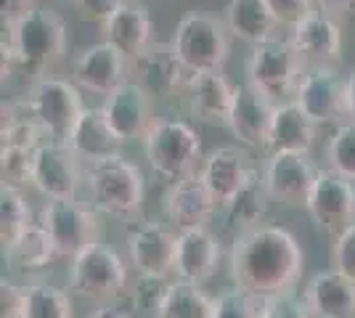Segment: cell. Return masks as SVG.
<instances>
[{
    "label": "cell",
    "mask_w": 355,
    "mask_h": 318,
    "mask_svg": "<svg viewBox=\"0 0 355 318\" xmlns=\"http://www.w3.org/2000/svg\"><path fill=\"white\" fill-rule=\"evenodd\" d=\"M331 268L355 284V223L347 226L331 244Z\"/></svg>",
    "instance_id": "obj_38"
},
{
    "label": "cell",
    "mask_w": 355,
    "mask_h": 318,
    "mask_svg": "<svg viewBox=\"0 0 355 318\" xmlns=\"http://www.w3.org/2000/svg\"><path fill=\"white\" fill-rule=\"evenodd\" d=\"M128 265L109 244H90L69 265V292L96 305H112L128 292Z\"/></svg>",
    "instance_id": "obj_5"
},
{
    "label": "cell",
    "mask_w": 355,
    "mask_h": 318,
    "mask_svg": "<svg viewBox=\"0 0 355 318\" xmlns=\"http://www.w3.org/2000/svg\"><path fill=\"white\" fill-rule=\"evenodd\" d=\"M302 300L315 318H355V284L334 268L313 273Z\"/></svg>",
    "instance_id": "obj_23"
},
{
    "label": "cell",
    "mask_w": 355,
    "mask_h": 318,
    "mask_svg": "<svg viewBox=\"0 0 355 318\" xmlns=\"http://www.w3.org/2000/svg\"><path fill=\"white\" fill-rule=\"evenodd\" d=\"M270 191L266 186V178L263 173L252 170L247 183L239 188V194L223 210H225V220L228 226H234L241 233V231H252L257 226H266L268 210H270Z\"/></svg>",
    "instance_id": "obj_29"
},
{
    "label": "cell",
    "mask_w": 355,
    "mask_h": 318,
    "mask_svg": "<svg viewBox=\"0 0 355 318\" xmlns=\"http://www.w3.org/2000/svg\"><path fill=\"white\" fill-rule=\"evenodd\" d=\"M234 93H236V85H231L223 72H196V75H189V82H186L189 109L193 117L205 122H228Z\"/></svg>",
    "instance_id": "obj_27"
},
{
    "label": "cell",
    "mask_w": 355,
    "mask_h": 318,
    "mask_svg": "<svg viewBox=\"0 0 355 318\" xmlns=\"http://www.w3.org/2000/svg\"><path fill=\"white\" fill-rule=\"evenodd\" d=\"M220 265V242L209 228H193L178 233L175 279L189 284H207Z\"/></svg>",
    "instance_id": "obj_21"
},
{
    "label": "cell",
    "mask_w": 355,
    "mask_h": 318,
    "mask_svg": "<svg viewBox=\"0 0 355 318\" xmlns=\"http://www.w3.org/2000/svg\"><path fill=\"white\" fill-rule=\"evenodd\" d=\"M32 154L35 152L14 149V146H3V149H0V173H3V183H8V186L30 183Z\"/></svg>",
    "instance_id": "obj_37"
},
{
    "label": "cell",
    "mask_w": 355,
    "mask_h": 318,
    "mask_svg": "<svg viewBox=\"0 0 355 318\" xmlns=\"http://www.w3.org/2000/svg\"><path fill=\"white\" fill-rule=\"evenodd\" d=\"M234 287L257 300L295 294L305 271V252L284 226H257L234 236L228 252Z\"/></svg>",
    "instance_id": "obj_1"
},
{
    "label": "cell",
    "mask_w": 355,
    "mask_h": 318,
    "mask_svg": "<svg viewBox=\"0 0 355 318\" xmlns=\"http://www.w3.org/2000/svg\"><path fill=\"white\" fill-rule=\"evenodd\" d=\"M318 173L321 170L313 165L311 154H268L263 167L273 202H282L286 207H305Z\"/></svg>",
    "instance_id": "obj_14"
},
{
    "label": "cell",
    "mask_w": 355,
    "mask_h": 318,
    "mask_svg": "<svg viewBox=\"0 0 355 318\" xmlns=\"http://www.w3.org/2000/svg\"><path fill=\"white\" fill-rule=\"evenodd\" d=\"M347 122H355V69L347 75Z\"/></svg>",
    "instance_id": "obj_46"
},
{
    "label": "cell",
    "mask_w": 355,
    "mask_h": 318,
    "mask_svg": "<svg viewBox=\"0 0 355 318\" xmlns=\"http://www.w3.org/2000/svg\"><path fill=\"white\" fill-rule=\"evenodd\" d=\"M128 67L130 61L125 59L114 46L109 43H96L88 46L72 64V82L77 88L96 96H112L119 85L128 82Z\"/></svg>",
    "instance_id": "obj_15"
},
{
    "label": "cell",
    "mask_w": 355,
    "mask_h": 318,
    "mask_svg": "<svg viewBox=\"0 0 355 318\" xmlns=\"http://www.w3.org/2000/svg\"><path fill=\"white\" fill-rule=\"evenodd\" d=\"M167 279H151V276H138L133 287V308L138 313H148V316H159L164 297H167Z\"/></svg>",
    "instance_id": "obj_36"
},
{
    "label": "cell",
    "mask_w": 355,
    "mask_h": 318,
    "mask_svg": "<svg viewBox=\"0 0 355 318\" xmlns=\"http://www.w3.org/2000/svg\"><path fill=\"white\" fill-rule=\"evenodd\" d=\"M24 313V289L11 279L0 281V318H21Z\"/></svg>",
    "instance_id": "obj_42"
},
{
    "label": "cell",
    "mask_w": 355,
    "mask_h": 318,
    "mask_svg": "<svg viewBox=\"0 0 355 318\" xmlns=\"http://www.w3.org/2000/svg\"><path fill=\"white\" fill-rule=\"evenodd\" d=\"M289 43L297 48L305 67H331L342 56L340 24L324 11H313L302 21H297Z\"/></svg>",
    "instance_id": "obj_19"
},
{
    "label": "cell",
    "mask_w": 355,
    "mask_h": 318,
    "mask_svg": "<svg viewBox=\"0 0 355 318\" xmlns=\"http://www.w3.org/2000/svg\"><path fill=\"white\" fill-rule=\"evenodd\" d=\"M67 51V24L51 8L35 6L14 27H3V75L21 69L43 77Z\"/></svg>",
    "instance_id": "obj_2"
},
{
    "label": "cell",
    "mask_w": 355,
    "mask_h": 318,
    "mask_svg": "<svg viewBox=\"0 0 355 318\" xmlns=\"http://www.w3.org/2000/svg\"><path fill=\"white\" fill-rule=\"evenodd\" d=\"M122 3H128V0H77L74 8H77L83 21H96V24L104 27L109 16L114 14Z\"/></svg>",
    "instance_id": "obj_41"
},
{
    "label": "cell",
    "mask_w": 355,
    "mask_h": 318,
    "mask_svg": "<svg viewBox=\"0 0 355 318\" xmlns=\"http://www.w3.org/2000/svg\"><path fill=\"white\" fill-rule=\"evenodd\" d=\"M30 183L48 202H72L80 186L85 183V173L80 170V157L67 143L45 141L32 154Z\"/></svg>",
    "instance_id": "obj_10"
},
{
    "label": "cell",
    "mask_w": 355,
    "mask_h": 318,
    "mask_svg": "<svg viewBox=\"0 0 355 318\" xmlns=\"http://www.w3.org/2000/svg\"><path fill=\"white\" fill-rule=\"evenodd\" d=\"M324 14H353L355 0H315Z\"/></svg>",
    "instance_id": "obj_44"
},
{
    "label": "cell",
    "mask_w": 355,
    "mask_h": 318,
    "mask_svg": "<svg viewBox=\"0 0 355 318\" xmlns=\"http://www.w3.org/2000/svg\"><path fill=\"white\" fill-rule=\"evenodd\" d=\"M215 297L189 281H173L157 318H212Z\"/></svg>",
    "instance_id": "obj_31"
},
{
    "label": "cell",
    "mask_w": 355,
    "mask_h": 318,
    "mask_svg": "<svg viewBox=\"0 0 355 318\" xmlns=\"http://www.w3.org/2000/svg\"><path fill=\"white\" fill-rule=\"evenodd\" d=\"M276 104L266 98L263 93H257L252 85H236L234 93V106L228 114V127L231 133L252 149H266L268 136H270V125H273Z\"/></svg>",
    "instance_id": "obj_20"
},
{
    "label": "cell",
    "mask_w": 355,
    "mask_h": 318,
    "mask_svg": "<svg viewBox=\"0 0 355 318\" xmlns=\"http://www.w3.org/2000/svg\"><path fill=\"white\" fill-rule=\"evenodd\" d=\"M130 72L151 98H167L189 82V72L178 59L173 43H151L138 59L130 61Z\"/></svg>",
    "instance_id": "obj_16"
},
{
    "label": "cell",
    "mask_w": 355,
    "mask_h": 318,
    "mask_svg": "<svg viewBox=\"0 0 355 318\" xmlns=\"http://www.w3.org/2000/svg\"><path fill=\"white\" fill-rule=\"evenodd\" d=\"M35 8V0H0V19L3 27H14L21 16H27Z\"/></svg>",
    "instance_id": "obj_43"
},
{
    "label": "cell",
    "mask_w": 355,
    "mask_h": 318,
    "mask_svg": "<svg viewBox=\"0 0 355 318\" xmlns=\"http://www.w3.org/2000/svg\"><path fill=\"white\" fill-rule=\"evenodd\" d=\"M329 170L355 183V122H342L326 143Z\"/></svg>",
    "instance_id": "obj_34"
},
{
    "label": "cell",
    "mask_w": 355,
    "mask_h": 318,
    "mask_svg": "<svg viewBox=\"0 0 355 318\" xmlns=\"http://www.w3.org/2000/svg\"><path fill=\"white\" fill-rule=\"evenodd\" d=\"M3 255H6V260L14 265L16 271L21 273H40L59 258L56 244H53V239L48 236V231L40 223H32L19 236V242L8 252H3Z\"/></svg>",
    "instance_id": "obj_30"
},
{
    "label": "cell",
    "mask_w": 355,
    "mask_h": 318,
    "mask_svg": "<svg viewBox=\"0 0 355 318\" xmlns=\"http://www.w3.org/2000/svg\"><path fill=\"white\" fill-rule=\"evenodd\" d=\"M295 101L315 125L347 117V77L334 67H311L295 91Z\"/></svg>",
    "instance_id": "obj_13"
},
{
    "label": "cell",
    "mask_w": 355,
    "mask_h": 318,
    "mask_svg": "<svg viewBox=\"0 0 355 318\" xmlns=\"http://www.w3.org/2000/svg\"><path fill=\"white\" fill-rule=\"evenodd\" d=\"M151 14L141 0L122 3L104 24V43L114 46L128 61L138 59L154 40H151Z\"/></svg>",
    "instance_id": "obj_22"
},
{
    "label": "cell",
    "mask_w": 355,
    "mask_h": 318,
    "mask_svg": "<svg viewBox=\"0 0 355 318\" xmlns=\"http://www.w3.org/2000/svg\"><path fill=\"white\" fill-rule=\"evenodd\" d=\"M266 3L276 16V21L286 24L289 30L308 14H313V0H266Z\"/></svg>",
    "instance_id": "obj_40"
},
{
    "label": "cell",
    "mask_w": 355,
    "mask_h": 318,
    "mask_svg": "<svg viewBox=\"0 0 355 318\" xmlns=\"http://www.w3.org/2000/svg\"><path fill=\"white\" fill-rule=\"evenodd\" d=\"M218 207L220 204L215 202L212 191L202 181L199 173H193L183 181H175L164 194V215L178 233L193 231V228H207Z\"/></svg>",
    "instance_id": "obj_17"
},
{
    "label": "cell",
    "mask_w": 355,
    "mask_h": 318,
    "mask_svg": "<svg viewBox=\"0 0 355 318\" xmlns=\"http://www.w3.org/2000/svg\"><path fill=\"white\" fill-rule=\"evenodd\" d=\"M305 210L315 228L340 236L345 228L355 223V183L345 181L331 170H321L305 202Z\"/></svg>",
    "instance_id": "obj_11"
},
{
    "label": "cell",
    "mask_w": 355,
    "mask_h": 318,
    "mask_svg": "<svg viewBox=\"0 0 355 318\" xmlns=\"http://www.w3.org/2000/svg\"><path fill=\"white\" fill-rule=\"evenodd\" d=\"M252 170L254 167H250L244 152H239L234 146H218L205 157V162L199 167V175L207 183L215 202L225 207L239 194V188L247 183Z\"/></svg>",
    "instance_id": "obj_24"
},
{
    "label": "cell",
    "mask_w": 355,
    "mask_h": 318,
    "mask_svg": "<svg viewBox=\"0 0 355 318\" xmlns=\"http://www.w3.org/2000/svg\"><path fill=\"white\" fill-rule=\"evenodd\" d=\"M276 27L279 21L266 0H228L225 6V30L250 46L276 37Z\"/></svg>",
    "instance_id": "obj_28"
},
{
    "label": "cell",
    "mask_w": 355,
    "mask_h": 318,
    "mask_svg": "<svg viewBox=\"0 0 355 318\" xmlns=\"http://www.w3.org/2000/svg\"><path fill=\"white\" fill-rule=\"evenodd\" d=\"M101 109H104L109 125L114 127V133L125 143L144 141L148 127L154 125V98L135 80H128L112 96H106Z\"/></svg>",
    "instance_id": "obj_18"
},
{
    "label": "cell",
    "mask_w": 355,
    "mask_h": 318,
    "mask_svg": "<svg viewBox=\"0 0 355 318\" xmlns=\"http://www.w3.org/2000/svg\"><path fill=\"white\" fill-rule=\"evenodd\" d=\"M21 318H74L72 297L61 287L37 281L24 289V313Z\"/></svg>",
    "instance_id": "obj_33"
},
{
    "label": "cell",
    "mask_w": 355,
    "mask_h": 318,
    "mask_svg": "<svg viewBox=\"0 0 355 318\" xmlns=\"http://www.w3.org/2000/svg\"><path fill=\"white\" fill-rule=\"evenodd\" d=\"M144 152L148 167L164 181H183L193 173L202 159V138L189 122L175 117H157L144 136Z\"/></svg>",
    "instance_id": "obj_4"
},
{
    "label": "cell",
    "mask_w": 355,
    "mask_h": 318,
    "mask_svg": "<svg viewBox=\"0 0 355 318\" xmlns=\"http://www.w3.org/2000/svg\"><path fill=\"white\" fill-rule=\"evenodd\" d=\"M125 244H128V260L138 276L167 279L170 273H175L178 231L173 226L146 220L128 233Z\"/></svg>",
    "instance_id": "obj_12"
},
{
    "label": "cell",
    "mask_w": 355,
    "mask_h": 318,
    "mask_svg": "<svg viewBox=\"0 0 355 318\" xmlns=\"http://www.w3.org/2000/svg\"><path fill=\"white\" fill-rule=\"evenodd\" d=\"M305 61L300 59L297 48L289 40L270 37L260 46H252L247 59V85H252L266 98L276 101L297 91Z\"/></svg>",
    "instance_id": "obj_8"
},
{
    "label": "cell",
    "mask_w": 355,
    "mask_h": 318,
    "mask_svg": "<svg viewBox=\"0 0 355 318\" xmlns=\"http://www.w3.org/2000/svg\"><path fill=\"white\" fill-rule=\"evenodd\" d=\"M315 122L302 112L297 101L276 104L270 136H268V154H311L315 143Z\"/></svg>",
    "instance_id": "obj_26"
},
{
    "label": "cell",
    "mask_w": 355,
    "mask_h": 318,
    "mask_svg": "<svg viewBox=\"0 0 355 318\" xmlns=\"http://www.w3.org/2000/svg\"><path fill=\"white\" fill-rule=\"evenodd\" d=\"M85 191L96 212L117 220H130L144 207L146 181L135 162L114 154L85 167Z\"/></svg>",
    "instance_id": "obj_3"
},
{
    "label": "cell",
    "mask_w": 355,
    "mask_h": 318,
    "mask_svg": "<svg viewBox=\"0 0 355 318\" xmlns=\"http://www.w3.org/2000/svg\"><path fill=\"white\" fill-rule=\"evenodd\" d=\"M212 318H260V300L239 287L225 289L215 297Z\"/></svg>",
    "instance_id": "obj_35"
},
{
    "label": "cell",
    "mask_w": 355,
    "mask_h": 318,
    "mask_svg": "<svg viewBox=\"0 0 355 318\" xmlns=\"http://www.w3.org/2000/svg\"><path fill=\"white\" fill-rule=\"evenodd\" d=\"M260 318H315L311 313L308 303L297 294H282L260 300Z\"/></svg>",
    "instance_id": "obj_39"
},
{
    "label": "cell",
    "mask_w": 355,
    "mask_h": 318,
    "mask_svg": "<svg viewBox=\"0 0 355 318\" xmlns=\"http://www.w3.org/2000/svg\"><path fill=\"white\" fill-rule=\"evenodd\" d=\"M125 141L114 133V127L106 120L101 106H85V112L80 114V120L74 125L72 136H69V149H72L80 159H85L88 165L101 162L106 157L119 154V146Z\"/></svg>",
    "instance_id": "obj_25"
},
{
    "label": "cell",
    "mask_w": 355,
    "mask_h": 318,
    "mask_svg": "<svg viewBox=\"0 0 355 318\" xmlns=\"http://www.w3.org/2000/svg\"><path fill=\"white\" fill-rule=\"evenodd\" d=\"M170 43L189 75L223 72V64L228 61V30L207 11H189L180 16Z\"/></svg>",
    "instance_id": "obj_6"
},
{
    "label": "cell",
    "mask_w": 355,
    "mask_h": 318,
    "mask_svg": "<svg viewBox=\"0 0 355 318\" xmlns=\"http://www.w3.org/2000/svg\"><path fill=\"white\" fill-rule=\"evenodd\" d=\"M40 226L56 244L59 258H77L90 244L98 242V218L96 210L83 202H45L40 210Z\"/></svg>",
    "instance_id": "obj_9"
},
{
    "label": "cell",
    "mask_w": 355,
    "mask_h": 318,
    "mask_svg": "<svg viewBox=\"0 0 355 318\" xmlns=\"http://www.w3.org/2000/svg\"><path fill=\"white\" fill-rule=\"evenodd\" d=\"M56 3H72V6H74V3H77V0H56Z\"/></svg>",
    "instance_id": "obj_47"
},
{
    "label": "cell",
    "mask_w": 355,
    "mask_h": 318,
    "mask_svg": "<svg viewBox=\"0 0 355 318\" xmlns=\"http://www.w3.org/2000/svg\"><path fill=\"white\" fill-rule=\"evenodd\" d=\"M32 223H35L32 210L24 194L19 191V186L3 183V188H0V244H3V252H8Z\"/></svg>",
    "instance_id": "obj_32"
},
{
    "label": "cell",
    "mask_w": 355,
    "mask_h": 318,
    "mask_svg": "<svg viewBox=\"0 0 355 318\" xmlns=\"http://www.w3.org/2000/svg\"><path fill=\"white\" fill-rule=\"evenodd\" d=\"M88 318H133V313L125 310V308H119L117 303H112V305H98Z\"/></svg>",
    "instance_id": "obj_45"
},
{
    "label": "cell",
    "mask_w": 355,
    "mask_h": 318,
    "mask_svg": "<svg viewBox=\"0 0 355 318\" xmlns=\"http://www.w3.org/2000/svg\"><path fill=\"white\" fill-rule=\"evenodd\" d=\"M24 106L30 109V114L43 127L48 141L53 143H69L74 125L85 112L80 88L72 80L53 75H43L32 82Z\"/></svg>",
    "instance_id": "obj_7"
}]
</instances>
